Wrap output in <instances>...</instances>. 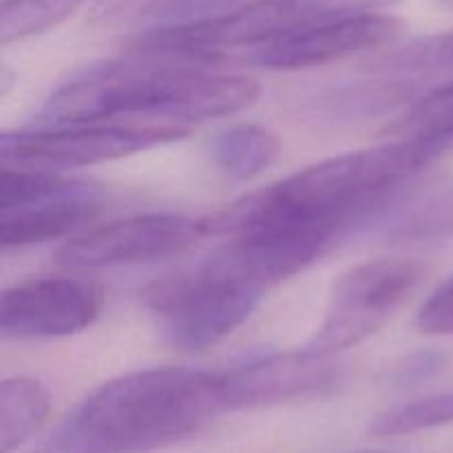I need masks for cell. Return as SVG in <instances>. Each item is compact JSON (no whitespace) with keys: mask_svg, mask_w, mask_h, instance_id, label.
Returning <instances> with one entry per match:
<instances>
[{"mask_svg":"<svg viewBox=\"0 0 453 453\" xmlns=\"http://www.w3.org/2000/svg\"><path fill=\"white\" fill-rule=\"evenodd\" d=\"M215 62L133 51L131 60L91 66L51 93L38 119L69 124H171L184 127L248 109L261 96L250 75L212 69Z\"/></svg>","mask_w":453,"mask_h":453,"instance_id":"cell-1","label":"cell"},{"mask_svg":"<svg viewBox=\"0 0 453 453\" xmlns=\"http://www.w3.org/2000/svg\"><path fill=\"white\" fill-rule=\"evenodd\" d=\"M442 153L427 142L396 137L374 149L323 159L203 219L206 234L237 237L265 230H323L339 237L352 221Z\"/></svg>","mask_w":453,"mask_h":453,"instance_id":"cell-2","label":"cell"},{"mask_svg":"<svg viewBox=\"0 0 453 453\" xmlns=\"http://www.w3.org/2000/svg\"><path fill=\"white\" fill-rule=\"evenodd\" d=\"M219 414V372H128L88 394L44 453H150L193 436Z\"/></svg>","mask_w":453,"mask_h":453,"instance_id":"cell-3","label":"cell"},{"mask_svg":"<svg viewBox=\"0 0 453 453\" xmlns=\"http://www.w3.org/2000/svg\"><path fill=\"white\" fill-rule=\"evenodd\" d=\"M268 292L224 248L197 268L164 277L144 290V305L173 348L199 352L242 327Z\"/></svg>","mask_w":453,"mask_h":453,"instance_id":"cell-4","label":"cell"},{"mask_svg":"<svg viewBox=\"0 0 453 453\" xmlns=\"http://www.w3.org/2000/svg\"><path fill=\"white\" fill-rule=\"evenodd\" d=\"M398 0H255L221 16L157 27L133 40V51L217 62L221 53L255 51L286 35L354 13L385 12Z\"/></svg>","mask_w":453,"mask_h":453,"instance_id":"cell-5","label":"cell"},{"mask_svg":"<svg viewBox=\"0 0 453 453\" xmlns=\"http://www.w3.org/2000/svg\"><path fill=\"white\" fill-rule=\"evenodd\" d=\"M423 274V264L405 257H380L349 268L332 286L326 317L305 348L323 357L357 348L414 295Z\"/></svg>","mask_w":453,"mask_h":453,"instance_id":"cell-6","label":"cell"},{"mask_svg":"<svg viewBox=\"0 0 453 453\" xmlns=\"http://www.w3.org/2000/svg\"><path fill=\"white\" fill-rule=\"evenodd\" d=\"M188 133V128L171 124H69L4 133L0 155L12 166L66 171L128 157L153 146L171 144Z\"/></svg>","mask_w":453,"mask_h":453,"instance_id":"cell-7","label":"cell"},{"mask_svg":"<svg viewBox=\"0 0 453 453\" xmlns=\"http://www.w3.org/2000/svg\"><path fill=\"white\" fill-rule=\"evenodd\" d=\"M206 234V221L175 212H146L75 233L58 250L69 268H115L180 255Z\"/></svg>","mask_w":453,"mask_h":453,"instance_id":"cell-8","label":"cell"},{"mask_svg":"<svg viewBox=\"0 0 453 453\" xmlns=\"http://www.w3.org/2000/svg\"><path fill=\"white\" fill-rule=\"evenodd\" d=\"M104 296L91 281L71 277L29 279L4 290L0 334L7 341H42L78 334L100 317Z\"/></svg>","mask_w":453,"mask_h":453,"instance_id":"cell-9","label":"cell"},{"mask_svg":"<svg viewBox=\"0 0 453 453\" xmlns=\"http://www.w3.org/2000/svg\"><path fill=\"white\" fill-rule=\"evenodd\" d=\"M341 383L343 367L334 357H323L308 348L270 354L246 365L219 372L224 411L321 398L334 392Z\"/></svg>","mask_w":453,"mask_h":453,"instance_id":"cell-10","label":"cell"},{"mask_svg":"<svg viewBox=\"0 0 453 453\" xmlns=\"http://www.w3.org/2000/svg\"><path fill=\"white\" fill-rule=\"evenodd\" d=\"M405 29L401 18L383 12L354 13L321 22L299 34L286 35L274 42L255 49L248 60L264 69L295 71L321 66L332 60H341L365 49L392 42Z\"/></svg>","mask_w":453,"mask_h":453,"instance_id":"cell-11","label":"cell"},{"mask_svg":"<svg viewBox=\"0 0 453 453\" xmlns=\"http://www.w3.org/2000/svg\"><path fill=\"white\" fill-rule=\"evenodd\" d=\"M100 211V188L73 180L66 188L49 197L0 212V246L3 250H20L80 233V228L96 219Z\"/></svg>","mask_w":453,"mask_h":453,"instance_id":"cell-12","label":"cell"},{"mask_svg":"<svg viewBox=\"0 0 453 453\" xmlns=\"http://www.w3.org/2000/svg\"><path fill=\"white\" fill-rule=\"evenodd\" d=\"M51 396L40 380L12 376L0 385V453H13L42 429Z\"/></svg>","mask_w":453,"mask_h":453,"instance_id":"cell-13","label":"cell"},{"mask_svg":"<svg viewBox=\"0 0 453 453\" xmlns=\"http://www.w3.org/2000/svg\"><path fill=\"white\" fill-rule=\"evenodd\" d=\"M208 150L219 171L233 180L246 181L273 166L281 142L259 124H230L212 137Z\"/></svg>","mask_w":453,"mask_h":453,"instance_id":"cell-14","label":"cell"},{"mask_svg":"<svg viewBox=\"0 0 453 453\" xmlns=\"http://www.w3.org/2000/svg\"><path fill=\"white\" fill-rule=\"evenodd\" d=\"M388 131L398 140L427 142L441 150H449L453 146V82L420 97Z\"/></svg>","mask_w":453,"mask_h":453,"instance_id":"cell-15","label":"cell"},{"mask_svg":"<svg viewBox=\"0 0 453 453\" xmlns=\"http://www.w3.org/2000/svg\"><path fill=\"white\" fill-rule=\"evenodd\" d=\"M82 0H3L0 7V44L18 42L29 35L58 27L73 16Z\"/></svg>","mask_w":453,"mask_h":453,"instance_id":"cell-16","label":"cell"},{"mask_svg":"<svg viewBox=\"0 0 453 453\" xmlns=\"http://www.w3.org/2000/svg\"><path fill=\"white\" fill-rule=\"evenodd\" d=\"M453 423V392L423 398L410 405L396 407L372 425L374 436H405L425 429L445 427Z\"/></svg>","mask_w":453,"mask_h":453,"instance_id":"cell-17","label":"cell"},{"mask_svg":"<svg viewBox=\"0 0 453 453\" xmlns=\"http://www.w3.org/2000/svg\"><path fill=\"white\" fill-rule=\"evenodd\" d=\"M376 66L388 73H429L453 69V31L414 40L407 47L389 53Z\"/></svg>","mask_w":453,"mask_h":453,"instance_id":"cell-18","label":"cell"},{"mask_svg":"<svg viewBox=\"0 0 453 453\" xmlns=\"http://www.w3.org/2000/svg\"><path fill=\"white\" fill-rule=\"evenodd\" d=\"M445 233H453V186L438 188L401 224V234L405 237H432Z\"/></svg>","mask_w":453,"mask_h":453,"instance_id":"cell-19","label":"cell"},{"mask_svg":"<svg viewBox=\"0 0 453 453\" xmlns=\"http://www.w3.org/2000/svg\"><path fill=\"white\" fill-rule=\"evenodd\" d=\"M416 326L425 334H453V277L429 295L418 310Z\"/></svg>","mask_w":453,"mask_h":453,"instance_id":"cell-20","label":"cell"},{"mask_svg":"<svg viewBox=\"0 0 453 453\" xmlns=\"http://www.w3.org/2000/svg\"><path fill=\"white\" fill-rule=\"evenodd\" d=\"M357 453H405V451H389V449H367V451H357Z\"/></svg>","mask_w":453,"mask_h":453,"instance_id":"cell-21","label":"cell"},{"mask_svg":"<svg viewBox=\"0 0 453 453\" xmlns=\"http://www.w3.org/2000/svg\"><path fill=\"white\" fill-rule=\"evenodd\" d=\"M438 4H442V7H447V9H453V0H436Z\"/></svg>","mask_w":453,"mask_h":453,"instance_id":"cell-22","label":"cell"}]
</instances>
